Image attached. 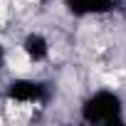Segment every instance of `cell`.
I'll list each match as a JSON object with an SVG mask.
<instances>
[{
	"instance_id": "obj_1",
	"label": "cell",
	"mask_w": 126,
	"mask_h": 126,
	"mask_svg": "<svg viewBox=\"0 0 126 126\" xmlns=\"http://www.w3.org/2000/svg\"><path fill=\"white\" fill-rule=\"evenodd\" d=\"M119 109H121V104H119V99H116L114 94L99 92V94H94V96L87 101V106H84V119H87V121H111V119L119 114Z\"/></svg>"
},
{
	"instance_id": "obj_5",
	"label": "cell",
	"mask_w": 126,
	"mask_h": 126,
	"mask_svg": "<svg viewBox=\"0 0 126 126\" xmlns=\"http://www.w3.org/2000/svg\"><path fill=\"white\" fill-rule=\"evenodd\" d=\"M3 62H5V49L0 47V67H3Z\"/></svg>"
},
{
	"instance_id": "obj_4",
	"label": "cell",
	"mask_w": 126,
	"mask_h": 126,
	"mask_svg": "<svg viewBox=\"0 0 126 126\" xmlns=\"http://www.w3.org/2000/svg\"><path fill=\"white\" fill-rule=\"evenodd\" d=\"M67 5L74 13H92V10H106L109 0H67Z\"/></svg>"
},
{
	"instance_id": "obj_2",
	"label": "cell",
	"mask_w": 126,
	"mask_h": 126,
	"mask_svg": "<svg viewBox=\"0 0 126 126\" xmlns=\"http://www.w3.org/2000/svg\"><path fill=\"white\" fill-rule=\"evenodd\" d=\"M10 96L17 101H35L42 96V87L35 82H15L10 87Z\"/></svg>"
},
{
	"instance_id": "obj_3",
	"label": "cell",
	"mask_w": 126,
	"mask_h": 126,
	"mask_svg": "<svg viewBox=\"0 0 126 126\" xmlns=\"http://www.w3.org/2000/svg\"><path fill=\"white\" fill-rule=\"evenodd\" d=\"M22 49H25V54L32 59V62H40V59H45L47 57V40L42 37V35H30L27 40H25V45H22Z\"/></svg>"
}]
</instances>
